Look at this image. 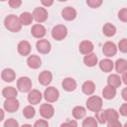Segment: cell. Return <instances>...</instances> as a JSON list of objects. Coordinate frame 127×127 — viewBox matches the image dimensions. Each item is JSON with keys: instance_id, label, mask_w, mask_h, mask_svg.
Listing matches in <instances>:
<instances>
[{"instance_id": "cell-26", "label": "cell", "mask_w": 127, "mask_h": 127, "mask_svg": "<svg viewBox=\"0 0 127 127\" xmlns=\"http://www.w3.org/2000/svg\"><path fill=\"white\" fill-rule=\"evenodd\" d=\"M1 93L2 96L6 99L16 98L18 94L16 89L11 86H7L4 87L2 89Z\"/></svg>"}, {"instance_id": "cell-44", "label": "cell", "mask_w": 127, "mask_h": 127, "mask_svg": "<svg viewBox=\"0 0 127 127\" xmlns=\"http://www.w3.org/2000/svg\"><path fill=\"white\" fill-rule=\"evenodd\" d=\"M127 72H125L123 73L122 75V79L125 84H127Z\"/></svg>"}, {"instance_id": "cell-7", "label": "cell", "mask_w": 127, "mask_h": 127, "mask_svg": "<svg viewBox=\"0 0 127 127\" xmlns=\"http://www.w3.org/2000/svg\"><path fill=\"white\" fill-rule=\"evenodd\" d=\"M40 115L45 119H49L52 118L55 113L53 106L48 103H44L41 105L39 108Z\"/></svg>"}, {"instance_id": "cell-27", "label": "cell", "mask_w": 127, "mask_h": 127, "mask_svg": "<svg viewBox=\"0 0 127 127\" xmlns=\"http://www.w3.org/2000/svg\"><path fill=\"white\" fill-rule=\"evenodd\" d=\"M86 111L84 107L81 106H77L73 108L72 111L73 117L76 120H81L86 115Z\"/></svg>"}, {"instance_id": "cell-2", "label": "cell", "mask_w": 127, "mask_h": 127, "mask_svg": "<svg viewBox=\"0 0 127 127\" xmlns=\"http://www.w3.org/2000/svg\"><path fill=\"white\" fill-rule=\"evenodd\" d=\"M103 105L102 98L97 95L91 96L86 101V106L87 109L93 112H96L101 109Z\"/></svg>"}, {"instance_id": "cell-32", "label": "cell", "mask_w": 127, "mask_h": 127, "mask_svg": "<svg viewBox=\"0 0 127 127\" xmlns=\"http://www.w3.org/2000/svg\"><path fill=\"white\" fill-rule=\"evenodd\" d=\"M83 127H96L98 126L96 120L92 117H86L82 122Z\"/></svg>"}, {"instance_id": "cell-41", "label": "cell", "mask_w": 127, "mask_h": 127, "mask_svg": "<svg viewBox=\"0 0 127 127\" xmlns=\"http://www.w3.org/2000/svg\"><path fill=\"white\" fill-rule=\"evenodd\" d=\"M61 127H77V122L75 120H71L68 122H66L63 123L61 125Z\"/></svg>"}, {"instance_id": "cell-9", "label": "cell", "mask_w": 127, "mask_h": 127, "mask_svg": "<svg viewBox=\"0 0 127 127\" xmlns=\"http://www.w3.org/2000/svg\"><path fill=\"white\" fill-rule=\"evenodd\" d=\"M103 54L108 57L115 56L117 53V48L115 44L112 41H107L105 43L102 47Z\"/></svg>"}, {"instance_id": "cell-11", "label": "cell", "mask_w": 127, "mask_h": 127, "mask_svg": "<svg viewBox=\"0 0 127 127\" xmlns=\"http://www.w3.org/2000/svg\"><path fill=\"white\" fill-rule=\"evenodd\" d=\"M42 98L41 92L39 90L36 89L30 91L27 96L28 101L30 104L33 105L38 104L41 101Z\"/></svg>"}, {"instance_id": "cell-38", "label": "cell", "mask_w": 127, "mask_h": 127, "mask_svg": "<svg viewBox=\"0 0 127 127\" xmlns=\"http://www.w3.org/2000/svg\"><path fill=\"white\" fill-rule=\"evenodd\" d=\"M49 124L47 121L43 119H39L36 121L34 125L35 127H47Z\"/></svg>"}, {"instance_id": "cell-4", "label": "cell", "mask_w": 127, "mask_h": 127, "mask_svg": "<svg viewBox=\"0 0 127 127\" xmlns=\"http://www.w3.org/2000/svg\"><path fill=\"white\" fill-rule=\"evenodd\" d=\"M18 90L22 93H27L30 91L32 83L31 79L27 76H22L18 79L16 83Z\"/></svg>"}, {"instance_id": "cell-19", "label": "cell", "mask_w": 127, "mask_h": 127, "mask_svg": "<svg viewBox=\"0 0 127 127\" xmlns=\"http://www.w3.org/2000/svg\"><path fill=\"white\" fill-rule=\"evenodd\" d=\"M63 88L67 92H72L75 90L77 87L76 81L71 77H66L62 81Z\"/></svg>"}, {"instance_id": "cell-42", "label": "cell", "mask_w": 127, "mask_h": 127, "mask_svg": "<svg viewBox=\"0 0 127 127\" xmlns=\"http://www.w3.org/2000/svg\"><path fill=\"white\" fill-rule=\"evenodd\" d=\"M41 3L45 6L46 7H49L51 6L53 2H54V0H41Z\"/></svg>"}, {"instance_id": "cell-6", "label": "cell", "mask_w": 127, "mask_h": 127, "mask_svg": "<svg viewBox=\"0 0 127 127\" xmlns=\"http://www.w3.org/2000/svg\"><path fill=\"white\" fill-rule=\"evenodd\" d=\"M33 19L37 22H44L48 17V13L46 9L39 6L36 7L32 12Z\"/></svg>"}, {"instance_id": "cell-10", "label": "cell", "mask_w": 127, "mask_h": 127, "mask_svg": "<svg viewBox=\"0 0 127 127\" xmlns=\"http://www.w3.org/2000/svg\"><path fill=\"white\" fill-rule=\"evenodd\" d=\"M36 47L38 52L42 54H47L51 50V43L47 39L38 40L36 43Z\"/></svg>"}, {"instance_id": "cell-39", "label": "cell", "mask_w": 127, "mask_h": 127, "mask_svg": "<svg viewBox=\"0 0 127 127\" xmlns=\"http://www.w3.org/2000/svg\"><path fill=\"white\" fill-rule=\"evenodd\" d=\"M22 1L20 0H10L8 1L9 6L12 8H17L21 5Z\"/></svg>"}, {"instance_id": "cell-5", "label": "cell", "mask_w": 127, "mask_h": 127, "mask_svg": "<svg viewBox=\"0 0 127 127\" xmlns=\"http://www.w3.org/2000/svg\"><path fill=\"white\" fill-rule=\"evenodd\" d=\"M59 95L58 90L53 86L47 87L44 93V99L50 103H54L57 101L59 99Z\"/></svg>"}, {"instance_id": "cell-36", "label": "cell", "mask_w": 127, "mask_h": 127, "mask_svg": "<svg viewBox=\"0 0 127 127\" xmlns=\"http://www.w3.org/2000/svg\"><path fill=\"white\" fill-rule=\"evenodd\" d=\"M118 47L119 50L123 53L127 52V39L124 38L121 39L118 43Z\"/></svg>"}, {"instance_id": "cell-22", "label": "cell", "mask_w": 127, "mask_h": 127, "mask_svg": "<svg viewBox=\"0 0 127 127\" xmlns=\"http://www.w3.org/2000/svg\"><path fill=\"white\" fill-rule=\"evenodd\" d=\"M100 69L104 72H111L114 67L113 61L109 59H104L101 60L99 64Z\"/></svg>"}, {"instance_id": "cell-43", "label": "cell", "mask_w": 127, "mask_h": 127, "mask_svg": "<svg viewBox=\"0 0 127 127\" xmlns=\"http://www.w3.org/2000/svg\"><path fill=\"white\" fill-rule=\"evenodd\" d=\"M122 97L123 98V99L127 101V88L125 87L122 90L121 92Z\"/></svg>"}, {"instance_id": "cell-16", "label": "cell", "mask_w": 127, "mask_h": 127, "mask_svg": "<svg viewBox=\"0 0 127 127\" xmlns=\"http://www.w3.org/2000/svg\"><path fill=\"white\" fill-rule=\"evenodd\" d=\"M52 79V73L49 70H44L42 71L38 76L39 82L44 86L49 85L51 82Z\"/></svg>"}, {"instance_id": "cell-20", "label": "cell", "mask_w": 127, "mask_h": 127, "mask_svg": "<svg viewBox=\"0 0 127 127\" xmlns=\"http://www.w3.org/2000/svg\"><path fill=\"white\" fill-rule=\"evenodd\" d=\"M1 77L4 81L11 82L15 79L16 73L12 69L6 68L3 69L1 72Z\"/></svg>"}, {"instance_id": "cell-17", "label": "cell", "mask_w": 127, "mask_h": 127, "mask_svg": "<svg viewBox=\"0 0 127 127\" xmlns=\"http://www.w3.org/2000/svg\"><path fill=\"white\" fill-rule=\"evenodd\" d=\"M94 45L93 43L89 40L82 41L79 46V50L81 54L83 55H88L93 52Z\"/></svg>"}, {"instance_id": "cell-28", "label": "cell", "mask_w": 127, "mask_h": 127, "mask_svg": "<svg viewBox=\"0 0 127 127\" xmlns=\"http://www.w3.org/2000/svg\"><path fill=\"white\" fill-rule=\"evenodd\" d=\"M107 83L116 88L119 87L122 84V81L120 76L117 74H111L108 77Z\"/></svg>"}, {"instance_id": "cell-30", "label": "cell", "mask_w": 127, "mask_h": 127, "mask_svg": "<svg viewBox=\"0 0 127 127\" xmlns=\"http://www.w3.org/2000/svg\"><path fill=\"white\" fill-rule=\"evenodd\" d=\"M127 69V62L124 59H119L115 63V70L119 73H123Z\"/></svg>"}, {"instance_id": "cell-8", "label": "cell", "mask_w": 127, "mask_h": 127, "mask_svg": "<svg viewBox=\"0 0 127 127\" xmlns=\"http://www.w3.org/2000/svg\"><path fill=\"white\" fill-rule=\"evenodd\" d=\"M3 107L6 111L10 113H13L18 110L19 102L15 98L6 99L4 102Z\"/></svg>"}, {"instance_id": "cell-14", "label": "cell", "mask_w": 127, "mask_h": 127, "mask_svg": "<svg viewBox=\"0 0 127 127\" xmlns=\"http://www.w3.org/2000/svg\"><path fill=\"white\" fill-rule=\"evenodd\" d=\"M76 10L72 7L66 6L62 11V17L66 21L73 20L76 17Z\"/></svg>"}, {"instance_id": "cell-33", "label": "cell", "mask_w": 127, "mask_h": 127, "mask_svg": "<svg viewBox=\"0 0 127 127\" xmlns=\"http://www.w3.org/2000/svg\"><path fill=\"white\" fill-rule=\"evenodd\" d=\"M104 110H105L101 109L99 111L96 112L95 114V116L96 119L101 124H104L107 122L105 117Z\"/></svg>"}, {"instance_id": "cell-21", "label": "cell", "mask_w": 127, "mask_h": 127, "mask_svg": "<svg viewBox=\"0 0 127 127\" xmlns=\"http://www.w3.org/2000/svg\"><path fill=\"white\" fill-rule=\"evenodd\" d=\"M116 88L109 84L106 85L102 91V96L107 100L113 99L116 96Z\"/></svg>"}, {"instance_id": "cell-18", "label": "cell", "mask_w": 127, "mask_h": 127, "mask_svg": "<svg viewBox=\"0 0 127 127\" xmlns=\"http://www.w3.org/2000/svg\"><path fill=\"white\" fill-rule=\"evenodd\" d=\"M27 65L32 69H36L39 68L42 65V61L41 58L35 55L30 56L27 59Z\"/></svg>"}, {"instance_id": "cell-13", "label": "cell", "mask_w": 127, "mask_h": 127, "mask_svg": "<svg viewBox=\"0 0 127 127\" xmlns=\"http://www.w3.org/2000/svg\"><path fill=\"white\" fill-rule=\"evenodd\" d=\"M104 112L106 121L108 122V125L119 121V115L118 113L115 109L109 108L105 110Z\"/></svg>"}, {"instance_id": "cell-37", "label": "cell", "mask_w": 127, "mask_h": 127, "mask_svg": "<svg viewBox=\"0 0 127 127\" xmlns=\"http://www.w3.org/2000/svg\"><path fill=\"white\" fill-rule=\"evenodd\" d=\"M3 126L4 127H18L19 125L16 120L13 118H9L5 120Z\"/></svg>"}, {"instance_id": "cell-34", "label": "cell", "mask_w": 127, "mask_h": 127, "mask_svg": "<svg viewBox=\"0 0 127 127\" xmlns=\"http://www.w3.org/2000/svg\"><path fill=\"white\" fill-rule=\"evenodd\" d=\"M118 17L119 20L123 22H127V9L123 8L121 9L118 13Z\"/></svg>"}, {"instance_id": "cell-15", "label": "cell", "mask_w": 127, "mask_h": 127, "mask_svg": "<svg viewBox=\"0 0 127 127\" xmlns=\"http://www.w3.org/2000/svg\"><path fill=\"white\" fill-rule=\"evenodd\" d=\"M31 33L36 38H41L45 35L46 30L43 25L40 24H36L32 26L31 29Z\"/></svg>"}, {"instance_id": "cell-25", "label": "cell", "mask_w": 127, "mask_h": 127, "mask_svg": "<svg viewBox=\"0 0 127 127\" xmlns=\"http://www.w3.org/2000/svg\"><path fill=\"white\" fill-rule=\"evenodd\" d=\"M84 64L88 67H93L98 63V58L94 53H91L86 55L83 58Z\"/></svg>"}, {"instance_id": "cell-35", "label": "cell", "mask_w": 127, "mask_h": 127, "mask_svg": "<svg viewBox=\"0 0 127 127\" xmlns=\"http://www.w3.org/2000/svg\"><path fill=\"white\" fill-rule=\"evenodd\" d=\"M103 2L102 0H86L87 4L92 8H96L100 7Z\"/></svg>"}, {"instance_id": "cell-1", "label": "cell", "mask_w": 127, "mask_h": 127, "mask_svg": "<svg viewBox=\"0 0 127 127\" xmlns=\"http://www.w3.org/2000/svg\"><path fill=\"white\" fill-rule=\"evenodd\" d=\"M4 25L5 28L10 32L16 33L21 30L22 25L20 24L19 18L15 14H8L4 20Z\"/></svg>"}, {"instance_id": "cell-45", "label": "cell", "mask_w": 127, "mask_h": 127, "mask_svg": "<svg viewBox=\"0 0 127 127\" xmlns=\"http://www.w3.org/2000/svg\"><path fill=\"white\" fill-rule=\"evenodd\" d=\"M4 117V113L2 109H0V121H2Z\"/></svg>"}, {"instance_id": "cell-40", "label": "cell", "mask_w": 127, "mask_h": 127, "mask_svg": "<svg viewBox=\"0 0 127 127\" xmlns=\"http://www.w3.org/2000/svg\"><path fill=\"white\" fill-rule=\"evenodd\" d=\"M121 115L123 116L126 117L127 116V104L126 103H124L121 105L119 109Z\"/></svg>"}, {"instance_id": "cell-29", "label": "cell", "mask_w": 127, "mask_h": 127, "mask_svg": "<svg viewBox=\"0 0 127 127\" xmlns=\"http://www.w3.org/2000/svg\"><path fill=\"white\" fill-rule=\"evenodd\" d=\"M116 27L110 23H106L102 28V32L104 35L107 37H111L113 36L116 33Z\"/></svg>"}, {"instance_id": "cell-24", "label": "cell", "mask_w": 127, "mask_h": 127, "mask_svg": "<svg viewBox=\"0 0 127 127\" xmlns=\"http://www.w3.org/2000/svg\"><path fill=\"white\" fill-rule=\"evenodd\" d=\"M33 20L32 14L29 12H22L19 17V20L20 24L24 26H27L31 24Z\"/></svg>"}, {"instance_id": "cell-23", "label": "cell", "mask_w": 127, "mask_h": 127, "mask_svg": "<svg viewBox=\"0 0 127 127\" xmlns=\"http://www.w3.org/2000/svg\"><path fill=\"white\" fill-rule=\"evenodd\" d=\"M96 87L94 83L91 80L85 81L81 87L82 92L87 95H90L93 94L95 91Z\"/></svg>"}, {"instance_id": "cell-12", "label": "cell", "mask_w": 127, "mask_h": 127, "mask_svg": "<svg viewBox=\"0 0 127 127\" xmlns=\"http://www.w3.org/2000/svg\"><path fill=\"white\" fill-rule=\"evenodd\" d=\"M31 46L29 42L26 40L21 41L17 45V51L22 56H27L30 53Z\"/></svg>"}, {"instance_id": "cell-3", "label": "cell", "mask_w": 127, "mask_h": 127, "mask_svg": "<svg viewBox=\"0 0 127 127\" xmlns=\"http://www.w3.org/2000/svg\"><path fill=\"white\" fill-rule=\"evenodd\" d=\"M51 34L52 37L55 40L61 41L67 36V29L64 25L58 24L53 28Z\"/></svg>"}, {"instance_id": "cell-31", "label": "cell", "mask_w": 127, "mask_h": 127, "mask_svg": "<svg viewBox=\"0 0 127 127\" xmlns=\"http://www.w3.org/2000/svg\"><path fill=\"white\" fill-rule=\"evenodd\" d=\"M22 114L25 118L30 119L35 116V110L33 107L30 105H28L25 107L23 109Z\"/></svg>"}]
</instances>
